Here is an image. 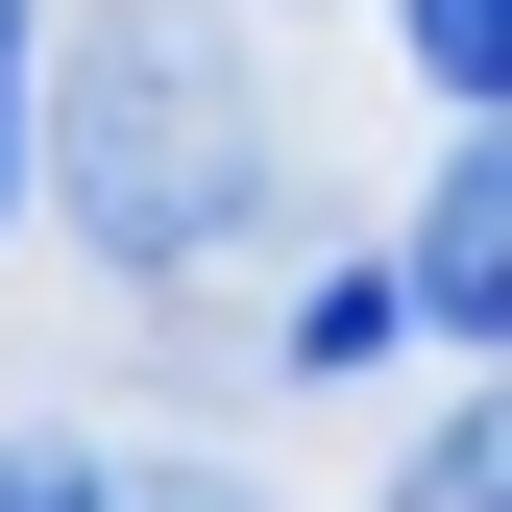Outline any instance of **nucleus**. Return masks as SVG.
<instances>
[{"label":"nucleus","instance_id":"nucleus-4","mask_svg":"<svg viewBox=\"0 0 512 512\" xmlns=\"http://www.w3.org/2000/svg\"><path fill=\"white\" fill-rule=\"evenodd\" d=\"M391 512H512V391H464V415H439V439H415V488H391Z\"/></svg>","mask_w":512,"mask_h":512},{"label":"nucleus","instance_id":"nucleus-6","mask_svg":"<svg viewBox=\"0 0 512 512\" xmlns=\"http://www.w3.org/2000/svg\"><path fill=\"white\" fill-rule=\"evenodd\" d=\"M0 512H122V488H98V439H0Z\"/></svg>","mask_w":512,"mask_h":512},{"label":"nucleus","instance_id":"nucleus-2","mask_svg":"<svg viewBox=\"0 0 512 512\" xmlns=\"http://www.w3.org/2000/svg\"><path fill=\"white\" fill-rule=\"evenodd\" d=\"M415 293H439V342H488V366H512V98H488V147L439 171V220H415Z\"/></svg>","mask_w":512,"mask_h":512},{"label":"nucleus","instance_id":"nucleus-3","mask_svg":"<svg viewBox=\"0 0 512 512\" xmlns=\"http://www.w3.org/2000/svg\"><path fill=\"white\" fill-rule=\"evenodd\" d=\"M415 317H439L415 269H317V293H293V342H269V366H293V391H366V366H391V342H415Z\"/></svg>","mask_w":512,"mask_h":512},{"label":"nucleus","instance_id":"nucleus-8","mask_svg":"<svg viewBox=\"0 0 512 512\" xmlns=\"http://www.w3.org/2000/svg\"><path fill=\"white\" fill-rule=\"evenodd\" d=\"M147 512H244V488H220V464H147Z\"/></svg>","mask_w":512,"mask_h":512},{"label":"nucleus","instance_id":"nucleus-7","mask_svg":"<svg viewBox=\"0 0 512 512\" xmlns=\"http://www.w3.org/2000/svg\"><path fill=\"white\" fill-rule=\"evenodd\" d=\"M25 171H49V147H25V0H0V196H25Z\"/></svg>","mask_w":512,"mask_h":512},{"label":"nucleus","instance_id":"nucleus-1","mask_svg":"<svg viewBox=\"0 0 512 512\" xmlns=\"http://www.w3.org/2000/svg\"><path fill=\"white\" fill-rule=\"evenodd\" d=\"M49 196H74V244L122 293L220 269L244 220H269V122H244V49L196 25V0H122V25L74 49V98H49Z\"/></svg>","mask_w":512,"mask_h":512},{"label":"nucleus","instance_id":"nucleus-5","mask_svg":"<svg viewBox=\"0 0 512 512\" xmlns=\"http://www.w3.org/2000/svg\"><path fill=\"white\" fill-rule=\"evenodd\" d=\"M391 25H415V74H439V98H464V122L512 98V0H391Z\"/></svg>","mask_w":512,"mask_h":512}]
</instances>
